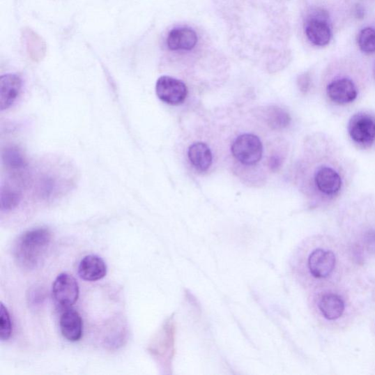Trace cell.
<instances>
[{
    "label": "cell",
    "mask_w": 375,
    "mask_h": 375,
    "mask_svg": "<svg viewBox=\"0 0 375 375\" xmlns=\"http://www.w3.org/2000/svg\"><path fill=\"white\" fill-rule=\"evenodd\" d=\"M79 275L88 282H95L105 278L107 273V266L104 259L97 255L84 257L79 266Z\"/></svg>",
    "instance_id": "9"
},
{
    "label": "cell",
    "mask_w": 375,
    "mask_h": 375,
    "mask_svg": "<svg viewBox=\"0 0 375 375\" xmlns=\"http://www.w3.org/2000/svg\"><path fill=\"white\" fill-rule=\"evenodd\" d=\"M3 161L5 165L13 170H19L26 165L22 153L17 148L10 147L3 153Z\"/></svg>",
    "instance_id": "17"
},
{
    "label": "cell",
    "mask_w": 375,
    "mask_h": 375,
    "mask_svg": "<svg viewBox=\"0 0 375 375\" xmlns=\"http://www.w3.org/2000/svg\"><path fill=\"white\" fill-rule=\"evenodd\" d=\"M231 151L240 163L245 165H254L262 158L263 144L258 137L245 134L234 141Z\"/></svg>",
    "instance_id": "2"
},
{
    "label": "cell",
    "mask_w": 375,
    "mask_h": 375,
    "mask_svg": "<svg viewBox=\"0 0 375 375\" xmlns=\"http://www.w3.org/2000/svg\"><path fill=\"white\" fill-rule=\"evenodd\" d=\"M349 132L359 145L370 146L375 139V119L369 114H356L349 122Z\"/></svg>",
    "instance_id": "6"
},
{
    "label": "cell",
    "mask_w": 375,
    "mask_h": 375,
    "mask_svg": "<svg viewBox=\"0 0 375 375\" xmlns=\"http://www.w3.org/2000/svg\"><path fill=\"white\" fill-rule=\"evenodd\" d=\"M281 163L280 158L276 155L272 156L269 161L270 167L273 170L278 169L281 166Z\"/></svg>",
    "instance_id": "21"
},
{
    "label": "cell",
    "mask_w": 375,
    "mask_h": 375,
    "mask_svg": "<svg viewBox=\"0 0 375 375\" xmlns=\"http://www.w3.org/2000/svg\"><path fill=\"white\" fill-rule=\"evenodd\" d=\"M323 315L329 321L339 319L344 311V303L337 295L329 293L323 296L319 304Z\"/></svg>",
    "instance_id": "15"
},
{
    "label": "cell",
    "mask_w": 375,
    "mask_h": 375,
    "mask_svg": "<svg viewBox=\"0 0 375 375\" xmlns=\"http://www.w3.org/2000/svg\"><path fill=\"white\" fill-rule=\"evenodd\" d=\"M198 41L196 32L191 28L173 29L167 36V45L172 51H190L195 47Z\"/></svg>",
    "instance_id": "11"
},
{
    "label": "cell",
    "mask_w": 375,
    "mask_h": 375,
    "mask_svg": "<svg viewBox=\"0 0 375 375\" xmlns=\"http://www.w3.org/2000/svg\"><path fill=\"white\" fill-rule=\"evenodd\" d=\"M22 80L17 75L8 74L0 77V110L9 109L18 98Z\"/></svg>",
    "instance_id": "8"
},
{
    "label": "cell",
    "mask_w": 375,
    "mask_h": 375,
    "mask_svg": "<svg viewBox=\"0 0 375 375\" xmlns=\"http://www.w3.org/2000/svg\"><path fill=\"white\" fill-rule=\"evenodd\" d=\"M52 296L56 305L63 308L67 309L74 305L79 296L77 281L70 274H60L53 284Z\"/></svg>",
    "instance_id": "4"
},
{
    "label": "cell",
    "mask_w": 375,
    "mask_h": 375,
    "mask_svg": "<svg viewBox=\"0 0 375 375\" xmlns=\"http://www.w3.org/2000/svg\"><path fill=\"white\" fill-rule=\"evenodd\" d=\"M13 324L8 309L1 303L0 309V339L2 341L8 340L12 335Z\"/></svg>",
    "instance_id": "20"
},
{
    "label": "cell",
    "mask_w": 375,
    "mask_h": 375,
    "mask_svg": "<svg viewBox=\"0 0 375 375\" xmlns=\"http://www.w3.org/2000/svg\"><path fill=\"white\" fill-rule=\"evenodd\" d=\"M22 194L16 188L3 185L0 192V204L3 211H9L16 208L21 201Z\"/></svg>",
    "instance_id": "16"
},
{
    "label": "cell",
    "mask_w": 375,
    "mask_h": 375,
    "mask_svg": "<svg viewBox=\"0 0 375 375\" xmlns=\"http://www.w3.org/2000/svg\"><path fill=\"white\" fill-rule=\"evenodd\" d=\"M335 266L336 257L333 252L317 249L309 257V269L315 278L323 279L328 277L335 270Z\"/></svg>",
    "instance_id": "7"
},
{
    "label": "cell",
    "mask_w": 375,
    "mask_h": 375,
    "mask_svg": "<svg viewBox=\"0 0 375 375\" xmlns=\"http://www.w3.org/2000/svg\"><path fill=\"white\" fill-rule=\"evenodd\" d=\"M155 93L162 102L173 106L183 104L188 95V89L182 81L163 76L157 80Z\"/></svg>",
    "instance_id": "5"
},
{
    "label": "cell",
    "mask_w": 375,
    "mask_h": 375,
    "mask_svg": "<svg viewBox=\"0 0 375 375\" xmlns=\"http://www.w3.org/2000/svg\"><path fill=\"white\" fill-rule=\"evenodd\" d=\"M315 183L319 190L327 195L337 194L342 186V179L338 173L326 167L316 171Z\"/></svg>",
    "instance_id": "13"
},
{
    "label": "cell",
    "mask_w": 375,
    "mask_h": 375,
    "mask_svg": "<svg viewBox=\"0 0 375 375\" xmlns=\"http://www.w3.org/2000/svg\"><path fill=\"white\" fill-rule=\"evenodd\" d=\"M358 43L360 50L365 54H372L375 52V30L367 27L360 32Z\"/></svg>",
    "instance_id": "19"
},
{
    "label": "cell",
    "mask_w": 375,
    "mask_h": 375,
    "mask_svg": "<svg viewBox=\"0 0 375 375\" xmlns=\"http://www.w3.org/2000/svg\"><path fill=\"white\" fill-rule=\"evenodd\" d=\"M305 33L314 45L324 47L328 45L332 34L326 12L322 10L311 12L305 23Z\"/></svg>",
    "instance_id": "3"
},
{
    "label": "cell",
    "mask_w": 375,
    "mask_h": 375,
    "mask_svg": "<svg viewBox=\"0 0 375 375\" xmlns=\"http://www.w3.org/2000/svg\"><path fill=\"white\" fill-rule=\"evenodd\" d=\"M374 71H375V70H374Z\"/></svg>",
    "instance_id": "22"
},
{
    "label": "cell",
    "mask_w": 375,
    "mask_h": 375,
    "mask_svg": "<svg viewBox=\"0 0 375 375\" xmlns=\"http://www.w3.org/2000/svg\"><path fill=\"white\" fill-rule=\"evenodd\" d=\"M60 327L64 338L71 342H78L83 335V321L79 312L67 309L61 316Z\"/></svg>",
    "instance_id": "12"
},
{
    "label": "cell",
    "mask_w": 375,
    "mask_h": 375,
    "mask_svg": "<svg viewBox=\"0 0 375 375\" xmlns=\"http://www.w3.org/2000/svg\"><path fill=\"white\" fill-rule=\"evenodd\" d=\"M188 155L192 165L201 171H207L212 164V153L205 143H194L190 146Z\"/></svg>",
    "instance_id": "14"
},
{
    "label": "cell",
    "mask_w": 375,
    "mask_h": 375,
    "mask_svg": "<svg viewBox=\"0 0 375 375\" xmlns=\"http://www.w3.org/2000/svg\"><path fill=\"white\" fill-rule=\"evenodd\" d=\"M52 240L49 231L45 228L34 229L24 233L18 239L14 255L24 269L37 268L45 258Z\"/></svg>",
    "instance_id": "1"
},
{
    "label": "cell",
    "mask_w": 375,
    "mask_h": 375,
    "mask_svg": "<svg viewBox=\"0 0 375 375\" xmlns=\"http://www.w3.org/2000/svg\"><path fill=\"white\" fill-rule=\"evenodd\" d=\"M327 93L334 102L346 105L353 102L358 92L355 85L351 79H340L328 85Z\"/></svg>",
    "instance_id": "10"
},
{
    "label": "cell",
    "mask_w": 375,
    "mask_h": 375,
    "mask_svg": "<svg viewBox=\"0 0 375 375\" xmlns=\"http://www.w3.org/2000/svg\"><path fill=\"white\" fill-rule=\"evenodd\" d=\"M268 123L274 129L286 127L291 122L289 114L279 107H271L267 113Z\"/></svg>",
    "instance_id": "18"
}]
</instances>
